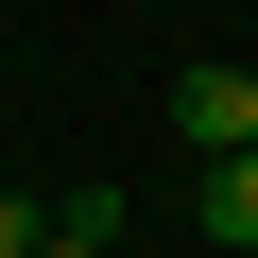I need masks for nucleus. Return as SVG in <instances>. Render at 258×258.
<instances>
[{"label":"nucleus","instance_id":"20e7f679","mask_svg":"<svg viewBox=\"0 0 258 258\" xmlns=\"http://www.w3.org/2000/svg\"><path fill=\"white\" fill-rule=\"evenodd\" d=\"M35 241H52V224H35V189H0V258H35Z\"/></svg>","mask_w":258,"mask_h":258},{"label":"nucleus","instance_id":"f03ea898","mask_svg":"<svg viewBox=\"0 0 258 258\" xmlns=\"http://www.w3.org/2000/svg\"><path fill=\"white\" fill-rule=\"evenodd\" d=\"M120 224H138V207H120V189H69V207H52V241H35V258H120Z\"/></svg>","mask_w":258,"mask_h":258},{"label":"nucleus","instance_id":"7ed1b4c3","mask_svg":"<svg viewBox=\"0 0 258 258\" xmlns=\"http://www.w3.org/2000/svg\"><path fill=\"white\" fill-rule=\"evenodd\" d=\"M207 241H258V155H207Z\"/></svg>","mask_w":258,"mask_h":258},{"label":"nucleus","instance_id":"f257e3e1","mask_svg":"<svg viewBox=\"0 0 258 258\" xmlns=\"http://www.w3.org/2000/svg\"><path fill=\"white\" fill-rule=\"evenodd\" d=\"M172 138L189 155H258V69H172Z\"/></svg>","mask_w":258,"mask_h":258}]
</instances>
